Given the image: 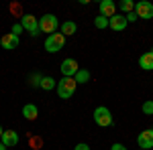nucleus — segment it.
<instances>
[{
	"label": "nucleus",
	"mask_w": 153,
	"mask_h": 150,
	"mask_svg": "<svg viewBox=\"0 0 153 150\" xmlns=\"http://www.w3.org/2000/svg\"><path fill=\"white\" fill-rule=\"evenodd\" d=\"M143 114H147V116H153V102H151V100L143 104Z\"/></svg>",
	"instance_id": "nucleus-20"
},
{
	"label": "nucleus",
	"mask_w": 153,
	"mask_h": 150,
	"mask_svg": "<svg viewBox=\"0 0 153 150\" xmlns=\"http://www.w3.org/2000/svg\"><path fill=\"white\" fill-rule=\"evenodd\" d=\"M21 24H23L25 31H29V35H31V37L39 35V20H37V16H33V14H23Z\"/></svg>",
	"instance_id": "nucleus-5"
},
{
	"label": "nucleus",
	"mask_w": 153,
	"mask_h": 150,
	"mask_svg": "<svg viewBox=\"0 0 153 150\" xmlns=\"http://www.w3.org/2000/svg\"><path fill=\"white\" fill-rule=\"evenodd\" d=\"M10 33H12V35H16V37H19V33H23V24H21V23H16L14 26H12V31H10Z\"/></svg>",
	"instance_id": "nucleus-22"
},
{
	"label": "nucleus",
	"mask_w": 153,
	"mask_h": 150,
	"mask_svg": "<svg viewBox=\"0 0 153 150\" xmlns=\"http://www.w3.org/2000/svg\"><path fill=\"white\" fill-rule=\"evenodd\" d=\"M41 89H45V91H51L53 87H55V79L53 77H49V75H45L43 79H41V85H39Z\"/></svg>",
	"instance_id": "nucleus-17"
},
{
	"label": "nucleus",
	"mask_w": 153,
	"mask_h": 150,
	"mask_svg": "<svg viewBox=\"0 0 153 150\" xmlns=\"http://www.w3.org/2000/svg\"><path fill=\"white\" fill-rule=\"evenodd\" d=\"M74 79H76L78 85H80V83H88V81H90V71H88V69H80L78 73H76Z\"/></svg>",
	"instance_id": "nucleus-16"
},
{
	"label": "nucleus",
	"mask_w": 153,
	"mask_h": 150,
	"mask_svg": "<svg viewBox=\"0 0 153 150\" xmlns=\"http://www.w3.org/2000/svg\"><path fill=\"white\" fill-rule=\"evenodd\" d=\"M2 134H4V130H2V126H0V140H2Z\"/></svg>",
	"instance_id": "nucleus-26"
},
{
	"label": "nucleus",
	"mask_w": 153,
	"mask_h": 150,
	"mask_svg": "<svg viewBox=\"0 0 153 150\" xmlns=\"http://www.w3.org/2000/svg\"><path fill=\"white\" fill-rule=\"evenodd\" d=\"M0 150H6V146H4V144H2V142H0Z\"/></svg>",
	"instance_id": "nucleus-27"
},
{
	"label": "nucleus",
	"mask_w": 153,
	"mask_h": 150,
	"mask_svg": "<svg viewBox=\"0 0 153 150\" xmlns=\"http://www.w3.org/2000/svg\"><path fill=\"white\" fill-rule=\"evenodd\" d=\"M127 16H123V14H114L112 18H108V26L112 29V31H117V33H120V31H125L127 29Z\"/></svg>",
	"instance_id": "nucleus-10"
},
{
	"label": "nucleus",
	"mask_w": 153,
	"mask_h": 150,
	"mask_svg": "<svg viewBox=\"0 0 153 150\" xmlns=\"http://www.w3.org/2000/svg\"><path fill=\"white\" fill-rule=\"evenodd\" d=\"M94 26L96 29H106V26H108V18H106V16H96Z\"/></svg>",
	"instance_id": "nucleus-19"
},
{
	"label": "nucleus",
	"mask_w": 153,
	"mask_h": 150,
	"mask_svg": "<svg viewBox=\"0 0 153 150\" xmlns=\"http://www.w3.org/2000/svg\"><path fill=\"white\" fill-rule=\"evenodd\" d=\"M92 116H94V122L100 128L112 126V114H110V110H108V108H104V105H98Z\"/></svg>",
	"instance_id": "nucleus-3"
},
{
	"label": "nucleus",
	"mask_w": 153,
	"mask_h": 150,
	"mask_svg": "<svg viewBox=\"0 0 153 150\" xmlns=\"http://www.w3.org/2000/svg\"><path fill=\"white\" fill-rule=\"evenodd\" d=\"M110 150H127V146H123V144H112V146H110Z\"/></svg>",
	"instance_id": "nucleus-25"
},
{
	"label": "nucleus",
	"mask_w": 153,
	"mask_h": 150,
	"mask_svg": "<svg viewBox=\"0 0 153 150\" xmlns=\"http://www.w3.org/2000/svg\"><path fill=\"white\" fill-rule=\"evenodd\" d=\"M76 31H78V24L74 23V20H65V23L61 24V35L63 37H71V35H76Z\"/></svg>",
	"instance_id": "nucleus-15"
},
{
	"label": "nucleus",
	"mask_w": 153,
	"mask_h": 150,
	"mask_svg": "<svg viewBox=\"0 0 153 150\" xmlns=\"http://www.w3.org/2000/svg\"><path fill=\"white\" fill-rule=\"evenodd\" d=\"M59 69H61V75H63V77H76V73L82 69V67L78 65L76 59H65V61L61 63Z\"/></svg>",
	"instance_id": "nucleus-7"
},
{
	"label": "nucleus",
	"mask_w": 153,
	"mask_h": 150,
	"mask_svg": "<svg viewBox=\"0 0 153 150\" xmlns=\"http://www.w3.org/2000/svg\"><path fill=\"white\" fill-rule=\"evenodd\" d=\"M57 26H59V20H57L55 14H43L39 18V31L41 33H47V37L57 33Z\"/></svg>",
	"instance_id": "nucleus-2"
},
{
	"label": "nucleus",
	"mask_w": 153,
	"mask_h": 150,
	"mask_svg": "<svg viewBox=\"0 0 153 150\" xmlns=\"http://www.w3.org/2000/svg\"><path fill=\"white\" fill-rule=\"evenodd\" d=\"M125 16H127V23H135V20L139 18V16H137V12H135V10H133V12H129V14H125Z\"/></svg>",
	"instance_id": "nucleus-23"
},
{
	"label": "nucleus",
	"mask_w": 153,
	"mask_h": 150,
	"mask_svg": "<svg viewBox=\"0 0 153 150\" xmlns=\"http://www.w3.org/2000/svg\"><path fill=\"white\" fill-rule=\"evenodd\" d=\"M37 116H39V108L35 104H25L23 105V118L25 120L33 122V120H37Z\"/></svg>",
	"instance_id": "nucleus-13"
},
{
	"label": "nucleus",
	"mask_w": 153,
	"mask_h": 150,
	"mask_svg": "<svg viewBox=\"0 0 153 150\" xmlns=\"http://www.w3.org/2000/svg\"><path fill=\"white\" fill-rule=\"evenodd\" d=\"M135 12H137L139 18L149 20V18H153V4L149 0H139V2L135 4Z\"/></svg>",
	"instance_id": "nucleus-6"
},
{
	"label": "nucleus",
	"mask_w": 153,
	"mask_h": 150,
	"mask_svg": "<svg viewBox=\"0 0 153 150\" xmlns=\"http://www.w3.org/2000/svg\"><path fill=\"white\" fill-rule=\"evenodd\" d=\"M0 45L4 47L6 51H10V49H16V47H19V37L12 35V33H6V35L0 39Z\"/></svg>",
	"instance_id": "nucleus-12"
},
{
	"label": "nucleus",
	"mask_w": 153,
	"mask_h": 150,
	"mask_svg": "<svg viewBox=\"0 0 153 150\" xmlns=\"http://www.w3.org/2000/svg\"><path fill=\"white\" fill-rule=\"evenodd\" d=\"M74 150H90V146L84 144V142H80V144H76V148H74Z\"/></svg>",
	"instance_id": "nucleus-24"
},
{
	"label": "nucleus",
	"mask_w": 153,
	"mask_h": 150,
	"mask_svg": "<svg viewBox=\"0 0 153 150\" xmlns=\"http://www.w3.org/2000/svg\"><path fill=\"white\" fill-rule=\"evenodd\" d=\"M6 148H10V146H16L19 144V134L14 132V130H4V134H2V140H0Z\"/></svg>",
	"instance_id": "nucleus-11"
},
{
	"label": "nucleus",
	"mask_w": 153,
	"mask_h": 150,
	"mask_svg": "<svg viewBox=\"0 0 153 150\" xmlns=\"http://www.w3.org/2000/svg\"><path fill=\"white\" fill-rule=\"evenodd\" d=\"M41 144H43V140H41V138H31V148H33V150H39V148H41Z\"/></svg>",
	"instance_id": "nucleus-21"
},
{
	"label": "nucleus",
	"mask_w": 153,
	"mask_h": 150,
	"mask_svg": "<svg viewBox=\"0 0 153 150\" xmlns=\"http://www.w3.org/2000/svg\"><path fill=\"white\" fill-rule=\"evenodd\" d=\"M76 87H78V83L74 77H63V79L57 81V95L61 100H70L76 93Z\"/></svg>",
	"instance_id": "nucleus-1"
},
{
	"label": "nucleus",
	"mask_w": 153,
	"mask_h": 150,
	"mask_svg": "<svg viewBox=\"0 0 153 150\" xmlns=\"http://www.w3.org/2000/svg\"><path fill=\"white\" fill-rule=\"evenodd\" d=\"M137 144H139L143 150L153 148V128H149V130H143L141 134L137 136Z\"/></svg>",
	"instance_id": "nucleus-8"
},
{
	"label": "nucleus",
	"mask_w": 153,
	"mask_h": 150,
	"mask_svg": "<svg viewBox=\"0 0 153 150\" xmlns=\"http://www.w3.org/2000/svg\"><path fill=\"white\" fill-rule=\"evenodd\" d=\"M98 8H100V16H106V18H112L117 14V4L112 0H102L98 4Z\"/></svg>",
	"instance_id": "nucleus-9"
},
{
	"label": "nucleus",
	"mask_w": 153,
	"mask_h": 150,
	"mask_svg": "<svg viewBox=\"0 0 153 150\" xmlns=\"http://www.w3.org/2000/svg\"><path fill=\"white\" fill-rule=\"evenodd\" d=\"M139 150H143V148H139Z\"/></svg>",
	"instance_id": "nucleus-28"
},
{
	"label": "nucleus",
	"mask_w": 153,
	"mask_h": 150,
	"mask_svg": "<svg viewBox=\"0 0 153 150\" xmlns=\"http://www.w3.org/2000/svg\"><path fill=\"white\" fill-rule=\"evenodd\" d=\"M139 65L143 71H153V51H147L139 57Z\"/></svg>",
	"instance_id": "nucleus-14"
},
{
	"label": "nucleus",
	"mask_w": 153,
	"mask_h": 150,
	"mask_svg": "<svg viewBox=\"0 0 153 150\" xmlns=\"http://www.w3.org/2000/svg\"><path fill=\"white\" fill-rule=\"evenodd\" d=\"M120 10L127 12V14L133 12V10H135V2H133V0H123V2H120Z\"/></svg>",
	"instance_id": "nucleus-18"
},
{
	"label": "nucleus",
	"mask_w": 153,
	"mask_h": 150,
	"mask_svg": "<svg viewBox=\"0 0 153 150\" xmlns=\"http://www.w3.org/2000/svg\"><path fill=\"white\" fill-rule=\"evenodd\" d=\"M63 45H65V37L61 33H53L45 39V51L47 53H57V51L63 49Z\"/></svg>",
	"instance_id": "nucleus-4"
}]
</instances>
